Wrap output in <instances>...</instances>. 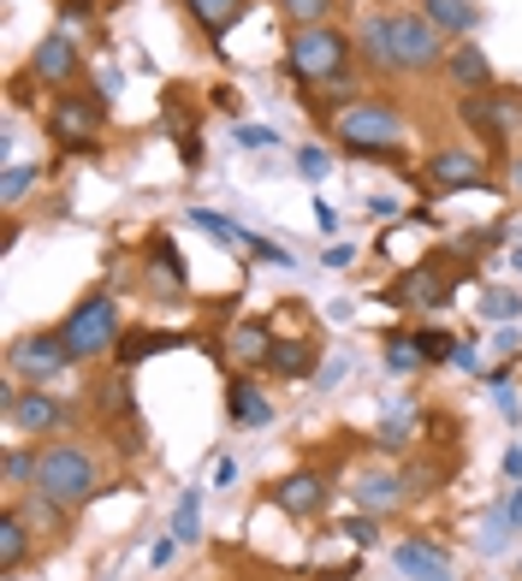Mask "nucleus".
I'll return each mask as SVG.
<instances>
[{
    "instance_id": "nucleus-1",
    "label": "nucleus",
    "mask_w": 522,
    "mask_h": 581,
    "mask_svg": "<svg viewBox=\"0 0 522 581\" xmlns=\"http://www.w3.org/2000/svg\"><path fill=\"white\" fill-rule=\"evenodd\" d=\"M95 457L83 452V445H48V452L36 457V499L60 504V511H78V504L95 499Z\"/></svg>"
},
{
    "instance_id": "nucleus-2",
    "label": "nucleus",
    "mask_w": 522,
    "mask_h": 581,
    "mask_svg": "<svg viewBox=\"0 0 522 581\" xmlns=\"http://www.w3.org/2000/svg\"><path fill=\"white\" fill-rule=\"evenodd\" d=\"M60 339H66L71 362H90V356L120 351V303H113L107 290H90V297H83L78 309L66 315Z\"/></svg>"
},
{
    "instance_id": "nucleus-3",
    "label": "nucleus",
    "mask_w": 522,
    "mask_h": 581,
    "mask_svg": "<svg viewBox=\"0 0 522 581\" xmlns=\"http://www.w3.org/2000/svg\"><path fill=\"white\" fill-rule=\"evenodd\" d=\"M344 60H351V42H344L339 31H327V24L292 31V42H285V71H292L297 83H315V90H327V83L344 71Z\"/></svg>"
},
{
    "instance_id": "nucleus-4",
    "label": "nucleus",
    "mask_w": 522,
    "mask_h": 581,
    "mask_svg": "<svg viewBox=\"0 0 522 581\" xmlns=\"http://www.w3.org/2000/svg\"><path fill=\"white\" fill-rule=\"evenodd\" d=\"M101 119H107V101H101V95H83V90H66V95L48 107V137L60 143L66 155H83V149L101 137Z\"/></svg>"
},
{
    "instance_id": "nucleus-5",
    "label": "nucleus",
    "mask_w": 522,
    "mask_h": 581,
    "mask_svg": "<svg viewBox=\"0 0 522 581\" xmlns=\"http://www.w3.org/2000/svg\"><path fill=\"white\" fill-rule=\"evenodd\" d=\"M404 137V119L392 101H356V107L339 113V143L356 155H374V149H392Z\"/></svg>"
},
{
    "instance_id": "nucleus-6",
    "label": "nucleus",
    "mask_w": 522,
    "mask_h": 581,
    "mask_svg": "<svg viewBox=\"0 0 522 581\" xmlns=\"http://www.w3.org/2000/svg\"><path fill=\"white\" fill-rule=\"evenodd\" d=\"M392 54H398V71H433V66H445L440 24L422 19V12H392Z\"/></svg>"
},
{
    "instance_id": "nucleus-7",
    "label": "nucleus",
    "mask_w": 522,
    "mask_h": 581,
    "mask_svg": "<svg viewBox=\"0 0 522 581\" xmlns=\"http://www.w3.org/2000/svg\"><path fill=\"white\" fill-rule=\"evenodd\" d=\"M7 421L19 433H54V428H66V421H71V410H66L60 398H48L42 386H31V391L12 386L7 391Z\"/></svg>"
},
{
    "instance_id": "nucleus-8",
    "label": "nucleus",
    "mask_w": 522,
    "mask_h": 581,
    "mask_svg": "<svg viewBox=\"0 0 522 581\" xmlns=\"http://www.w3.org/2000/svg\"><path fill=\"white\" fill-rule=\"evenodd\" d=\"M71 362V351H66V339L60 332H36V339H24L19 351H12V368L19 374H31V380H54Z\"/></svg>"
},
{
    "instance_id": "nucleus-9",
    "label": "nucleus",
    "mask_w": 522,
    "mask_h": 581,
    "mask_svg": "<svg viewBox=\"0 0 522 581\" xmlns=\"http://www.w3.org/2000/svg\"><path fill=\"white\" fill-rule=\"evenodd\" d=\"M463 119L481 130V137H504V130H517V119H522V101L517 95H469L463 101Z\"/></svg>"
},
{
    "instance_id": "nucleus-10",
    "label": "nucleus",
    "mask_w": 522,
    "mask_h": 581,
    "mask_svg": "<svg viewBox=\"0 0 522 581\" xmlns=\"http://www.w3.org/2000/svg\"><path fill=\"white\" fill-rule=\"evenodd\" d=\"M273 504H280L285 516H309V511L327 504V481L315 469H297V475H285V481L273 487Z\"/></svg>"
},
{
    "instance_id": "nucleus-11",
    "label": "nucleus",
    "mask_w": 522,
    "mask_h": 581,
    "mask_svg": "<svg viewBox=\"0 0 522 581\" xmlns=\"http://www.w3.org/2000/svg\"><path fill=\"white\" fill-rule=\"evenodd\" d=\"M392 563H398V576H410V581H440V576H452V558H445L433 540H398Z\"/></svg>"
},
{
    "instance_id": "nucleus-12",
    "label": "nucleus",
    "mask_w": 522,
    "mask_h": 581,
    "mask_svg": "<svg viewBox=\"0 0 522 581\" xmlns=\"http://www.w3.org/2000/svg\"><path fill=\"white\" fill-rule=\"evenodd\" d=\"M31 78H42V83L78 78V48H71V36H42V48L31 54Z\"/></svg>"
},
{
    "instance_id": "nucleus-13",
    "label": "nucleus",
    "mask_w": 522,
    "mask_h": 581,
    "mask_svg": "<svg viewBox=\"0 0 522 581\" xmlns=\"http://www.w3.org/2000/svg\"><path fill=\"white\" fill-rule=\"evenodd\" d=\"M356 54H362L374 71H398V54H392V19H381V12H362V24H356Z\"/></svg>"
},
{
    "instance_id": "nucleus-14",
    "label": "nucleus",
    "mask_w": 522,
    "mask_h": 581,
    "mask_svg": "<svg viewBox=\"0 0 522 581\" xmlns=\"http://www.w3.org/2000/svg\"><path fill=\"white\" fill-rule=\"evenodd\" d=\"M428 179L433 184H481V155L475 149H433Z\"/></svg>"
},
{
    "instance_id": "nucleus-15",
    "label": "nucleus",
    "mask_w": 522,
    "mask_h": 581,
    "mask_svg": "<svg viewBox=\"0 0 522 581\" xmlns=\"http://www.w3.org/2000/svg\"><path fill=\"white\" fill-rule=\"evenodd\" d=\"M445 78H452L457 90H475V95H481L487 83H492V66H487V54L475 48V42H463V48L445 54Z\"/></svg>"
},
{
    "instance_id": "nucleus-16",
    "label": "nucleus",
    "mask_w": 522,
    "mask_h": 581,
    "mask_svg": "<svg viewBox=\"0 0 522 581\" xmlns=\"http://www.w3.org/2000/svg\"><path fill=\"white\" fill-rule=\"evenodd\" d=\"M184 12H191L202 31H208V42L220 48V36L243 19V0H184Z\"/></svg>"
},
{
    "instance_id": "nucleus-17",
    "label": "nucleus",
    "mask_w": 522,
    "mask_h": 581,
    "mask_svg": "<svg viewBox=\"0 0 522 581\" xmlns=\"http://www.w3.org/2000/svg\"><path fill=\"white\" fill-rule=\"evenodd\" d=\"M226 410H231V421H243V428H268V421H273V403L261 398V391H256L250 380H231Z\"/></svg>"
},
{
    "instance_id": "nucleus-18",
    "label": "nucleus",
    "mask_w": 522,
    "mask_h": 581,
    "mask_svg": "<svg viewBox=\"0 0 522 581\" xmlns=\"http://www.w3.org/2000/svg\"><path fill=\"white\" fill-rule=\"evenodd\" d=\"M24 551H31L24 516H19V511H7V516H0V570H7V576H19V570H24Z\"/></svg>"
},
{
    "instance_id": "nucleus-19",
    "label": "nucleus",
    "mask_w": 522,
    "mask_h": 581,
    "mask_svg": "<svg viewBox=\"0 0 522 581\" xmlns=\"http://www.w3.org/2000/svg\"><path fill=\"white\" fill-rule=\"evenodd\" d=\"M386 297L392 303H445V285H440V273H433V267H416V273H404Z\"/></svg>"
},
{
    "instance_id": "nucleus-20",
    "label": "nucleus",
    "mask_w": 522,
    "mask_h": 581,
    "mask_svg": "<svg viewBox=\"0 0 522 581\" xmlns=\"http://www.w3.org/2000/svg\"><path fill=\"white\" fill-rule=\"evenodd\" d=\"M309 362H315L309 339H273V351H268V368L285 374V380H303V374H309Z\"/></svg>"
},
{
    "instance_id": "nucleus-21",
    "label": "nucleus",
    "mask_w": 522,
    "mask_h": 581,
    "mask_svg": "<svg viewBox=\"0 0 522 581\" xmlns=\"http://www.w3.org/2000/svg\"><path fill=\"white\" fill-rule=\"evenodd\" d=\"M404 492H410V487H404V481H398V475H386V469H374V475H362V481H356V499H362V504H368V511H374V516H381V511H386V504H398V499H404Z\"/></svg>"
},
{
    "instance_id": "nucleus-22",
    "label": "nucleus",
    "mask_w": 522,
    "mask_h": 581,
    "mask_svg": "<svg viewBox=\"0 0 522 581\" xmlns=\"http://www.w3.org/2000/svg\"><path fill=\"white\" fill-rule=\"evenodd\" d=\"M428 19L440 24V36H445V31L463 36V31H475V19H481V12H475L469 0H428Z\"/></svg>"
},
{
    "instance_id": "nucleus-23",
    "label": "nucleus",
    "mask_w": 522,
    "mask_h": 581,
    "mask_svg": "<svg viewBox=\"0 0 522 581\" xmlns=\"http://www.w3.org/2000/svg\"><path fill=\"white\" fill-rule=\"evenodd\" d=\"M268 351H273L268 321H243V327H231V356H238V362H268Z\"/></svg>"
},
{
    "instance_id": "nucleus-24",
    "label": "nucleus",
    "mask_w": 522,
    "mask_h": 581,
    "mask_svg": "<svg viewBox=\"0 0 522 581\" xmlns=\"http://www.w3.org/2000/svg\"><path fill=\"white\" fill-rule=\"evenodd\" d=\"M172 540H179V546L202 540V492H184V499L172 504Z\"/></svg>"
},
{
    "instance_id": "nucleus-25",
    "label": "nucleus",
    "mask_w": 522,
    "mask_h": 581,
    "mask_svg": "<svg viewBox=\"0 0 522 581\" xmlns=\"http://www.w3.org/2000/svg\"><path fill=\"white\" fill-rule=\"evenodd\" d=\"M191 226H196V231H214V238L231 243V250H250V243H256V231H243L238 220H226V214H208V208H196Z\"/></svg>"
},
{
    "instance_id": "nucleus-26",
    "label": "nucleus",
    "mask_w": 522,
    "mask_h": 581,
    "mask_svg": "<svg viewBox=\"0 0 522 581\" xmlns=\"http://www.w3.org/2000/svg\"><path fill=\"white\" fill-rule=\"evenodd\" d=\"M149 261L161 267V280H167L172 297H184V280H191V273H184V261H179V250H172V238H155V243H149Z\"/></svg>"
},
{
    "instance_id": "nucleus-27",
    "label": "nucleus",
    "mask_w": 522,
    "mask_h": 581,
    "mask_svg": "<svg viewBox=\"0 0 522 581\" xmlns=\"http://www.w3.org/2000/svg\"><path fill=\"white\" fill-rule=\"evenodd\" d=\"M172 344H179L172 332H130V339H120V351H113V356L130 368V362H143V356H155V351H172Z\"/></svg>"
},
{
    "instance_id": "nucleus-28",
    "label": "nucleus",
    "mask_w": 522,
    "mask_h": 581,
    "mask_svg": "<svg viewBox=\"0 0 522 581\" xmlns=\"http://www.w3.org/2000/svg\"><path fill=\"white\" fill-rule=\"evenodd\" d=\"M481 315H487V321H499V327H511V321H522V297H517V290H504V285H492V290H481Z\"/></svg>"
},
{
    "instance_id": "nucleus-29",
    "label": "nucleus",
    "mask_w": 522,
    "mask_h": 581,
    "mask_svg": "<svg viewBox=\"0 0 522 581\" xmlns=\"http://www.w3.org/2000/svg\"><path fill=\"white\" fill-rule=\"evenodd\" d=\"M280 12L297 24V31H309V24H327L332 0H280Z\"/></svg>"
},
{
    "instance_id": "nucleus-30",
    "label": "nucleus",
    "mask_w": 522,
    "mask_h": 581,
    "mask_svg": "<svg viewBox=\"0 0 522 581\" xmlns=\"http://www.w3.org/2000/svg\"><path fill=\"white\" fill-rule=\"evenodd\" d=\"M487 391H492V403H499V415L504 421H522V398H517V386H511V374H487Z\"/></svg>"
},
{
    "instance_id": "nucleus-31",
    "label": "nucleus",
    "mask_w": 522,
    "mask_h": 581,
    "mask_svg": "<svg viewBox=\"0 0 522 581\" xmlns=\"http://www.w3.org/2000/svg\"><path fill=\"white\" fill-rule=\"evenodd\" d=\"M416 339V351H422V362H452V332H440V327H422V332H410Z\"/></svg>"
},
{
    "instance_id": "nucleus-32",
    "label": "nucleus",
    "mask_w": 522,
    "mask_h": 581,
    "mask_svg": "<svg viewBox=\"0 0 522 581\" xmlns=\"http://www.w3.org/2000/svg\"><path fill=\"white\" fill-rule=\"evenodd\" d=\"M511 528H517V522H511V511H492V516L481 522V540H475V546H481L487 558H492V551H504V540H511Z\"/></svg>"
},
{
    "instance_id": "nucleus-33",
    "label": "nucleus",
    "mask_w": 522,
    "mask_h": 581,
    "mask_svg": "<svg viewBox=\"0 0 522 581\" xmlns=\"http://www.w3.org/2000/svg\"><path fill=\"white\" fill-rule=\"evenodd\" d=\"M386 362L398 374H410V368H422V351H416V339L410 332H392V344H386Z\"/></svg>"
},
{
    "instance_id": "nucleus-34",
    "label": "nucleus",
    "mask_w": 522,
    "mask_h": 581,
    "mask_svg": "<svg viewBox=\"0 0 522 581\" xmlns=\"http://www.w3.org/2000/svg\"><path fill=\"white\" fill-rule=\"evenodd\" d=\"M231 143L238 149H280V130L273 125H231Z\"/></svg>"
},
{
    "instance_id": "nucleus-35",
    "label": "nucleus",
    "mask_w": 522,
    "mask_h": 581,
    "mask_svg": "<svg viewBox=\"0 0 522 581\" xmlns=\"http://www.w3.org/2000/svg\"><path fill=\"white\" fill-rule=\"evenodd\" d=\"M31 184H42V167H7V179H0V196L7 202H19Z\"/></svg>"
},
{
    "instance_id": "nucleus-36",
    "label": "nucleus",
    "mask_w": 522,
    "mask_h": 581,
    "mask_svg": "<svg viewBox=\"0 0 522 581\" xmlns=\"http://www.w3.org/2000/svg\"><path fill=\"white\" fill-rule=\"evenodd\" d=\"M7 487H36V457L12 445L7 452Z\"/></svg>"
},
{
    "instance_id": "nucleus-37",
    "label": "nucleus",
    "mask_w": 522,
    "mask_h": 581,
    "mask_svg": "<svg viewBox=\"0 0 522 581\" xmlns=\"http://www.w3.org/2000/svg\"><path fill=\"white\" fill-rule=\"evenodd\" d=\"M297 172H303L309 184H321L327 172H332V155H327V149H315V143H309V149H297Z\"/></svg>"
},
{
    "instance_id": "nucleus-38",
    "label": "nucleus",
    "mask_w": 522,
    "mask_h": 581,
    "mask_svg": "<svg viewBox=\"0 0 522 581\" xmlns=\"http://www.w3.org/2000/svg\"><path fill=\"white\" fill-rule=\"evenodd\" d=\"M381 445H386V452H404V445H410V415H392L381 428Z\"/></svg>"
},
{
    "instance_id": "nucleus-39",
    "label": "nucleus",
    "mask_w": 522,
    "mask_h": 581,
    "mask_svg": "<svg viewBox=\"0 0 522 581\" xmlns=\"http://www.w3.org/2000/svg\"><path fill=\"white\" fill-rule=\"evenodd\" d=\"M339 528H344V534H351V540H356V546H374V540H381V528H374V522H368V516H351V522H339Z\"/></svg>"
},
{
    "instance_id": "nucleus-40",
    "label": "nucleus",
    "mask_w": 522,
    "mask_h": 581,
    "mask_svg": "<svg viewBox=\"0 0 522 581\" xmlns=\"http://www.w3.org/2000/svg\"><path fill=\"white\" fill-rule=\"evenodd\" d=\"M492 351H499V356L522 351V327H517V321H511V327H499V332H492Z\"/></svg>"
},
{
    "instance_id": "nucleus-41",
    "label": "nucleus",
    "mask_w": 522,
    "mask_h": 581,
    "mask_svg": "<svg viewBox=\"0 0 522 581\" xmlns=\"http://www.w3.org/2000/svg\"><path fill=\"white\" fill-rule=\"evenodd\" d=\"M238 481H243L238 457H220V463H214V487H226V492H231V487H238Z\"/></svg>"
},
{
    "instance_id": "nucleus-42",
    "label": "nucleus",
    "mask_w": 522,
    "mask_h": 581,
    "mask_svg": "<svg viewBox=\"0 0 522 581\" xmlns=\"http://www.w3.org/2000/svg\"><path fill=\"white\" fill-rule=\"evenodd\" d=\"M452 368H463V374H481V351H475V344H457V351H452Z\"/></svg>"
},
{
    "instance_id": "nucleus-43",
    "label": "nucleus",
    "mask_w": 522,
    "mask_h": 581,
    "mask_svg": "<svg viewBox=\"0 0 522 581\" xmlns=\"http://www.w3.org/2000/svg\"><path fill=\"white\" fill-rule=\"evenodd\" d=\"M250 250H256L261 261H280V267H292V250H280V243H268V238H256Z\"/></svg>"
},
{
    "instance_id": "nucleus-44",
    "label": "nucleus",
    "mask_w": 522,
    "mask_h": 581,
    "mask_svg": "<svg viewBox=\"0 0 522 581\" xmlns=\"http://www.w3.org/2000/svg\"><path fill=\"white\" fill-rule=\"evenodd\" d=\"M214 107H220V113H231V119H238V113H243V95H238V90H214Z\"/></svg>"
},
{
    "instance_id": "nucleus-45",
    "label": "nucleus",
    "mask_w": 522,
    "mask_h": 581,
    "mask_svg": "<svg viewBox=\"0 0 522 581\" xmlns=\"http://www.w3.org/2000/svg\"><path fill=\"white\" fill-rule=\"evenodd\" d=\"M351 261H356L351 243H332V250H327V267H351Z\"/></svg>"
},
{
    "instance_id": "nucleus-46",
    "label": "nucleus",
    "mask_w": 522,
    "mask_h": 581,
    "mask_svg": "<svg viewBox=\"0 0 522 581\" xmlns=\"http://www.w3.org/2000/svg\"><path fill=\"white\" fill-rule=\"evenodd\" d=\"M368 214H374V220H392V214H398V202H392V196H368Z\"/></svg>"
},
{
    "instance_id": "nucleus-47",
    "label": "nucleus",
    "mask_w": 522,
    "mask_h": 581,
    "mask_svg": "<svg viewBox=\"0 0 522 581\" xmlns=\"http://www.w3.org/2000/svg\"><path fill=\"white\" fill-rule=\"evenodd\" d=\"M315 220H321V231H332V226H339V208L321 196V202H315Z\"/></svg>"
},
{
    "instance_id": "nucleus-48",
    "label": "nucleus",
    "mask_w": 522,
    "mask_h": 581,
    "mask_svg": "<svg viewBox=\"0 0 522 581\" xmlns=\"http://www.w3.org/2000/svg\"><path fill=\"white\" fill-rule=\"evenodd\" d=\"M172 551H179V540H161V546L149 551V563H155V570H167V563H172Z\"/></svg>"
},
{
    "instance_id": "nucleus-49",
    "label": "nucleus",
    "mask_w": 522,
    "mask_h": 581,
    "mask_svg": "<svg viewBox=\"0 0 522 581\" xmlns=\"http://www.w3.org/2000/svg\"><path fill=\"white\" fill-rule=\"evenodd\" d=\"M60 12H66V19H90L95 0H60Z\"/></svg>"
},
{
    "instance_id": "nucleus-50",
    "label": "nucleus",
    "mask_w": 522,
    "mask_h": 581,
    "mask_svg": "<svg viewBox=\"0 0 522 581\" xmlns=\"http://www.w3.org/2000/svg\"><path fill=\"white\" fill-rule=\"evenodd\" d=\"M344 368H351V362H344V356H332V362H327V368H321V386H332V380H344Z\"/></svg>"
},
{
    "instance_id": "nucleus-51",
    "label": "nucleus",
    "mask_w": 522,
    "mask_h": 581,
    "mask_svg": "<svg viewBox=\"0 0 522 581\" xmlns=\"http://www.w3.org/2000/svg\"><path fill=\"white\" fill-rule=\"evenodd\" d=\"M504 475H511V481H522V445H511V452H504Z\"/></svg>"
},
{
    "instance_id": "nucleus-52",
    "label": "nucleus",
    "mask_w": 522,
    "mask_h": 581,
    "mask_svg": "<svg viewBox=\"0 0 522 581\" xmlns=\"http://www.w3.org/2000/svg\"><path fill=\"white\" fill-rule=\"evenodd\" d=\"M504 511H511V522L522 528V481H517V492H511V504H504Z\"/></svg>"
},
{
    "instance_id": "nucleus-53",
    "label": "nucleus",
    "mask_w": 522,
    "mask_h": 581,
    "mask_svg": "<svg viewBox=\"0 0 522 581\" xmlns=\"http://www.w3.org/2000/svg\"><path fill=\"white\" fill-rule=\"evenodd\" d=\"M511 179H517V191H522V155H517V172H511Z\"/></svg>"
},
{
    "instance_id": "nucleus-54",
    "label": "nucleus",
    "mask_w": 522,
    "mask_h": 581,
    "mask_svg": "<svg viewBox=\"0 0 522 581\" xmlns=\"http://www.w3.org/2000/svg\"><path fill=\"white\" fill-rule=\"evenodd\" d=\"M511 267H517V273H522V250H511Z\"/></svg>"
},
{
    "instance_id": "nucleus-55",
    "label": "nucleus",
    "mask_w": 522,
    "mask_h": 581,
    "mask_svg": "<svg viewBox=\"0 0 522 581\" xmlns=\"http://www.w3.org/2000/svg\"><path fill=\"white\" fill-rule=\"evenodd\" d=\"M327 581H344V570H339V576H327Z\"/></svg>"
},
{
    "instance_id": "nucleus-56",
    "label": "nucleus",
    "mask_w": 522,
    "mask_h": 581,
    "mask_svg": "<svg viewBox=\"0 0 522 581\" xmlns=\"http://www.w3.org/2000/svg\"><path fill=\"white\" fill-rule=\"evenodd\" d=\"M440 581H457V576H440Z\"/></svg>"
}]
</instances>
